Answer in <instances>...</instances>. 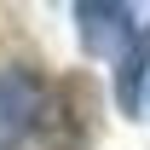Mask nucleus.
<instances>
[{"instance_id": "nucleus-3", "label": "nucleus", "mask_w": 150, "mask_h": 150, "mask_svg": "<svg viewBox=\"0 0 150 150\" xmlns=\"http://www.w3.org/2000/svg\"><path fill=\"white\" fill-rule=\"evenodd\" d=\"M144 58H150V12H144V29H139V40H133L127 52H121V64H115V104L121 110H139V98H144Z\"/></svg>"}, {"instance_id": "nucleus-1", "label": "nucleus", "mask_w": 150, "mask_h": 150, "mask_svg": "<svg viewBox=\"0 0 150 150\" xmlns=\"http://www.w3.org/2000/svg\"><path fill=\"white\" fill-rule=\"evenodd\" d=\"M46 115V87L29 69H0V150H12L23 133L40 127Z\"/></svg>"}, {"instance_id": "nucleus-2", "label": "nucleus", "mask_w": 150, "mask_h": 150, "mask_svg": "<svg viewBox=\"0 0 150 150\" xmlns=\"http://www.w3.org/2000/svg\"><path fill=\"white\" fill-rule=\"evenodd\" d=\"M75 23H81L87 52H127L133 40H139L133 29H144L139 12L121 6V0H81V6H75Z\"/></svg>"}]
</instances>
